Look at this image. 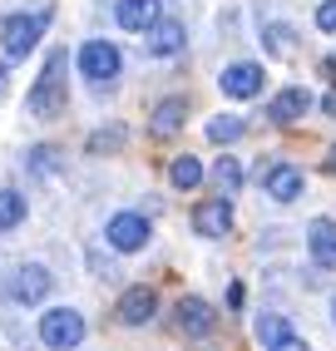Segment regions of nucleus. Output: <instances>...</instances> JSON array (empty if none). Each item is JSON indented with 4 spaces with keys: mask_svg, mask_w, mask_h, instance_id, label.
Returning <instances> with one entry per match:
<instances>
[{
    "mask_svg": "<svg viewBox=\"0 0 336 351\" xmlns=\"http://www.w3.org/2000/svg\"><path fill=\"white\" fill-rule=\"evenodd\" d=\"M173 322H178V332H183V337H208V332H213V322H218V312H213V302H203L198 292H188V297H178Z\"/></svg>",
    "mask_w": 336,
    "mask_h": 351,
    "instance_id": "obj_8",
    "label": "nucleus"
},
{
    "mask_svg": "<svg viewBox=\"0 0 336 351\" xmlns=\"http://www.w3.org/2000/svg\"><path fill=\"white\" fill-rule=\"evenodd\" d=\"M50 287H55V277H50L45 263H20L5 277V297L15 302V307H40V302L50 297Z\"/></svg>",
    "mask_w": 336,
    "mask_h": 351,
    "instance_id": "obj_3",
    "label": "nucleus"
},
{
    "mask_svg": "<svg viewBox=\"0 0 336 351\" xmlns=\"http://www.w3.org/2000/svg\"><path fill=\"white\" fill-rule=\"evenodd\" d=\"M243 119H237V114H218V119H213L208 124V138H213V144H237V138H243Z\"/></svg>",
    "mask_w": 336,
    "mask_h": 351,
    "instance_id": "obj_21",
    "label": "nucleus"
},
{
    "mask_svg": "<svg viewBox=\"0 0 336 351\" xmlns=\"http://www.w3.org/2000/svg\"><path fill=\"white\" fill-rule=\"evenodd\" d=\"M243 297H248L243 282H232V287H228V307H243Z\"/></svg>",
    "mask_w": 336,
    "mask_h": 351,
    "instance_id": "obj_27",
    "label": "nucleus"
},
{
    "mask_svg": "<svg viewBox=\"0 0 336 351\" xmlns=\"http://www.w3.org/2000/svg\"><path fill=\"white\" fill-rule=\"evenodd\" d=\"M89 332V322L75 312V307H55V312H45L40 317V341L45 346H55V351H75Z\"/></svg>",
    "mask_w": 336,
    "mask_h": 351,
    "instance_id": "obj_5",
    "label": "nucleus"
},
{
    "mask_svg": "<svg viewBox=\"0 0 336 351\" xmlns=\"http://www.w3.org/2000/svg\"><path fill=\"white\" fill-rule=\"evenodd\" d=\"M25 223V198H20L15 189H0V232H10Z\"/></svg>",
    "mask_w": 336,
    "mask_h": 351,
    "instance_id": "obj_20",
    "label": "nucleus"
},
{
    "mask_svg": "<svg viewBox=\"0 0 336 351\" xmlns=\"http://www.w3.org/2000/svg\"><path fill=\"white\" fill-rule=\"evenodd\" d=\"M307 247H311V263H317V267L336 272V223H331V218H311Z\"/></svg>",
    "mask_w": 336,
    "mask_h": 351,
    "instance_id": "obj_12",
    "label": "nucleus"
},
{
    "mask_svg": "<svg viewBox=\"0 0 336 351\" xmlns=\"http://www.w3.org/2000/svg\"><path fill=\"white\" fill-rule=\"evenodd\" d=\"M158 15H163L158 0H114V20L124 30H149Z\"/></svg>",
    "mask_w": 336,
    "mask_h": 351,
    "instance_id": "obj_14",
    "label": "nucleus"
},
{
    "mask_svg": "<svg viewBox=\"0 0 336 351\" xmlns=\"http://www.w3.org/2000/svg\"><path fill=\"white\" fill-rule=\"evenodd\" d=\"M203 158H193V154H178L173 163H168V178H173V189H198L203 183Z\"/></svg>",
    "mask_w": 336,
    "mask_h": 351,
    "instance_id": "obj_16",
    "label": "nucleus"
},
{
    "mask_svg": "<svg viewBox=\"0 0 336 351\" xmlns=\"http://www.w3.org/2000/svg\"><path fill=\"white\" fill-rule=\"evenodd\" d=\"M262 45H267L272 55H287L297 45V30L292 25H277V20H267V25H262Z\"/></svg>",
    "mask_w": 336,
    "mask_h": 351,
    "instance_id": "obj_22",
    "label": "nucleus"
},
{
    "mask_svg": "<svg viewBox=\"0 0 336 351\" xmlns=\"http://www.w3.org/2000/svg\"><path fill=\"white\" fill-rule=\"evenodd\" d=\"M262 189H267L272 203H292L302 193V169L297 163H272V169L262 173Z\"/></svg>",
    "mask_w": 336,
    "mask_h": 351,
    "instance_id": "obj_13",
    "label": "nucleus"
},
{
    "mask_svg": "<svg viewBox=\"0 0 336 351\" xmlns=\"http://www.w3.org/2000/svg\"><path fill=\"white\" fill-rule=\"evenodd\" d=\"M183 119H188V104H183V99H163V104L154 109V134H178Z\"/></svg>",
    "mask_w": 336,
    "mask_h": 351,
    "instance_id": "obj_18",
    "label": "nucleus"
},
{
    "mask_svg": "<svg viewBox=\"0 0 336 351\" xmlns=\"http://www.w3.org/2000/svg\"><path fill=\"white\" fill-rule=\"evenodd\" d=\"M307 109H311V95H307L302 84H292V89H282V95L267 104V119H272V124H297Z\"/></svg>",
    "mask_w": 336,
    "mask_h": 351,
    "instance_id": "obj_15",
    "label": "nucleus"
},
{
    "mask_svg": "<svg viewBox=\"0 0 336 351\" xmlns=\"http://www.w3.org/2000/svg\"><path fill=\"white\" fill-rule=\"evenodd\" d=\"M326 169H331V173H336V144H331V154H326Z\"/></svg>",
    "mask_w": 336,
    "mask_h": 351,
    "instance_id": "obj_29",
    "label": "nucleus"
},
{
    "mask_svg": "<svg viewBox=\"0 0 336 351\" xmlns=\"http://www.w3.org/2000/svg\"><path fill=\"white\" fill-rule=\"evenodd\" d=\"M193 232L198 238H228L232 232V198H213V203H198L193 208Z\"/></svg>",
    "mask_w": 336,
    "mask_h": 351,
    "instance_id": "obj_9",
    "label": "nucleus"
},
{
    "mask_svg": "<svg viewBox=\"0 0 336 351\" xmlns=\"http://www.w3.org/2000/svg\"><path fill=\"white\" fill-rule=\"evenodd\" d=\"M317 30L336 35V0H322V5H317Z\"/></svg>",
    "mask_w": 336,
    "mask_h": 351,
    "instance_id": "obj_25",
    "label": "nucleus"
},
{
    "mask_svg": "<svg viewBox=\"0 0 336 351\" xmlns=\"http://www.w3.org/2000/svg\"><path fill=\"white\" fill-rule=\"evenodd\" d=\"M267 351H311L302 337H287V341H277V346H267Z\"/></svg>",
    "mask_w": 336,
    "mask_h": 351,
    "instance_id": "obj_26",
    "label": "nucleus"
},
{
    "mask_svg": "<svg viewBox=\"0 0 336 351\" xmlns=\"http://www.w3.org/2000/svg\"><path fill=\"white\" fill-rule=\"evenodd\" d=\"M119 144H124V124H114V129H99V134H94L89 138V154H109V149H119Z\"/></svg>",
    "mask_w": 336,
    "mask_h": 351,
    "instance_id": "obj_24",
    "label": "nucleus"
},
{
    "mask_svg": "<svg viewBox=\"0 0 336 351\" xmlns=\"http://www.w3.org/2000/svg\"><path fill=\"white\" fill-rule=\"evenodd\" d=\"M223 95L228 99H257L262 95V84H267V75H262V64H252V60H237V64H228L223 69Z\"/></svg>",
    "mask_w": 336,
    "mask_h": 351,
    "instance_id": "obj_7",
    "label": "nucleus"
},
{
    "mask_svg": "<svg viewBox=\"0 0 336 351\" xmlns=\"http://www.w3.org/2000/svg\"><path fill=\"white\" fill-rule=\"evenodd\" d=\"M60 109H64V50H50V60H45L40 80L30 89V114L35 119H50Z\"/></svg>",
    "mask_w": 336,
    "mask_h": 351,
    "instance_id": "obj_2",
    "label": "nucleus"
},
{
    "mask_svg": "<svg viewBox=\"0 0 336 351\" xmlns=\"http://www.w3.org/2000/svg\"><path fill=\"white\" fill-rule=\"evenodd\" d=\"M322 109H326V114H336V95H326V104H322Z\"/></svg>",
    "mask_w": 336,
    "mask_h": 351,
    "instance_id": "obj_30",
    "label": "nucleus"
},
{
    "mask_svg": "<svg viewBox=\"0 0 336 351\" xmlns=\"http://www.w3.org/2000/svg\"><path fill=\"white\" fill-rule=\"evenodd\" d=\"M154 312H158L154 287H129L124 297H119V326H149Z\"/></svg>",
    "mask_w": 336,
    "mask_h": 351,
    "instance_id": "obj_11",
    "label": "nucleus"
},
{
    "mask_svg": "<svg viewBox=\"0 0 336 351\" xmlns=\"http://www.w3.org/2000/svg\"><path fill=\"white\" fill-rule=\"evenodd\" d=\"M149 55L154 60H173V55H183V45H188V35H183V20H173V15H158L154 25H149Z\"/></svg>",
    "mask_w": 336,
    "mask_h": 351,
    "instance_id": "obj_10",
    "label": "nucleus"
},
{
    "mask_svg": "<svg viewBox=\"0 0 336 351\" xmlns=\"http://www.w3.org/2000/svg\"><path fill=\"white\" fill-rule=\"evenodd\" d=\"M213 178H218V189H223V193H237V189L248 183V169H243V158L223 154L218 163H213Z\"/></svg>",
    "mask_w": 336,
    "mask_h": 351,
    "instance_id": "obj_17",
    "label": "nucleus"
},
{
    "mask_svg": "<svg viewBox=\"0 0 336 351\" xmlns=\"http://www.w3.org/2000/svg\"><path fill=\"white\" fill-rule=\"evenodd\" d=\"M25 158H30V173H35V178H50V173L60 169V149H30Z\"/></svg>",
    "mask_w": 336,
    "mask_h": 351,
    "instance_id": "obj_23",
    "label": "nucleus"
},
{
    "mask_svg": "<svg viewBox=\"0 0 336 351\" xmlns=\"http://www.w3.org/2000/svg\"><path fill=\"white\" fill-rule=\"evenodd\" d=\"M5 84H10V64H0V99H5Z\"/></svg>",
    "mask_w": 336,
    "mask_h": 351,
    "instance_id": "obj_28",
    "label": "nucleus"
},
{
    "mask_svg": "<svg viewBox=\"0 0 336 351\" xmlns=\"http://www.w3.org/2000/svg\"><path fill=\"white\" fill-rule=\"evenodd\" d=\"M331 322H336V297H331Z\"/></svg>",
    "mask_w": 336,
    "mask_h": 351,
    "instance_id": "obj_31",
    "label": "nucleus"
},
{
    "mask_svg": "<svg viewBox=\"0 0 336 351\" xmlns=\"http://www.w3.org/2000/svg\"><path fill=\"white\" fill-rule=\"evenodd\" d=\"M55 20V10L45 5V10H25V15H5L0 20V50H5V64H15V60H25L35 45H40V35H45V25Z\"/></svg>",
    "mask_w": 336,
    "mask_h": 351,
    "instance_id": "obj_1",
    "label": "nucleus"
},
{
    "mask_svg": "<svg viewBox=\"0 0 336 351\" xmlns=\"http://www.w3.org/2000/svg\"><path fill=\"white\" fill-rule=\"evenodd\" d=\"M104 243L114 252H139V247H149V218L143 213H114L104 223Z\"/></svg>",
    "mask_w": 336,
    "mask_h": 351,
    "instance_id": "obj_6",
    "label": "nucleus"
},
{
    "mask_svg": "<svg viewBox=\"0 0 336 351\" xmlns=\"http://www.w3.org/2000/svg\"><path fill=\"white\" fill-rule=\"evenodd\" d=\"M75 64H80V75L89 84H109V80H119V69H124V55H119V45H109V40H84Z\"/></svg>",
    "mask_w": 336,
    "mask_h": 351,
    "instance_id": "obj_4",
    "label": "nucleus"
},
{
    "mask_svg": "<svg viewBox=\"0 0 336 351\" xmlns=\"http://www.w3.org/2000/svg\"><path fill=\"white\" fill-rule=\"evenodd\" d=\"M287 337H297L287 317H277V312H262V317H257V341H262V346H277V341H287Z\"/></svg>",
    "mask_w": 336,
    "mask_h": 351,
    "instance_id": "obj_19",
    "label": "nucleus"
}]
</instances>
